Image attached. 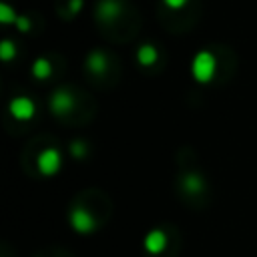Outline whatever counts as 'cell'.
<instances>
[{"label": "cell", "mask_w": 257, "mask_h": 257, "mask_svg": "<svg viewBox=\"0 0 257 257\" xmlns=\"http://www.w3.org/2000/svg\"><path fill=\"white\" fill-rule=\"evenodd\" d=\"M215 70H217V60L209 50H201L195 54L193 64H191V72H193V78L197 82H209L215 76Z\"/></svg>", "instance_id": "1"}, {"label": "cell", "mask_w": 257, "mask_h": 257, "mask_svg": "<svg viewBox=\"0 0 257 257\" xmlns=\"http://www.w3.org/2000/svg\"><path fill=\"white\" fill-rule=\"evenodd\" d=\"M36 167L46 177L58 173V169H60V153L56 149H44L36 159Z\"/></svg>", "instance_id": "2"}, {"label": "cell", "mask_w": 257, "mask_h": 257, "mask_svg": "<svg viewBox=\"0 0 257 257\" xmlns=\"http://www.w3.org/2000/svg\"><path fill=\"white\" fill-rule=\"evenodd\" d=\"M72 108H74V96H72L68 90L60 88V90H56V92L50 96V110H52V114L64 116V114H68Z\"/></svg>", "instance_id": "3"}, {"label": "cell", "mask_w": 257, "mask_h": 257, "mask_svg": "<svg viewBox=\"0 0 257 257\" xmlns=\"http://www.w3.org/2000/svg\"><path fill=\"white\" fill-rule=\"evenodd\" d=\"M70 225L78 233H90L96 227V221L84 207H74L70 211Z\"/></svg>", "instance_id": "4"}, {"label": "cell", "mask_w": 257, "mask_h": 257, "mask_svg": "<svg viewBox=\"0 0 257 257\" xmlns=\"http://www.w3.org/2000/svg\"><path fill=\"white\" fill-rule=\"evenodd\" d=\"M34 110H36V106L28 96H16V98L10 100V114L18 120L30 118L34 114Z\"/></svg>", "instance_id": "5"}, {"label": "cell", "mask_w": 257, "mask_h": 257, "mask_svg": "<svg viewBox=\"0 0 257 257\" xmlns=\"http://www.w3.org/2000/svg\"><path fill=\"white\" fill-rule=\"evenodd\" d=\"M120 12H122V2L120 0H100L96 4V16L104 22L118 18Z\"/></svg>", "instance_id": "6"}, {"label": "cell", "mask_w": 257, "mask_h": 257, "mask_svg": "<svg viewBox=\"0 0 257 257\" xmlns=\"http://www.w3.org/2000/svg\"><path fill=\"white\" fill-rule=\"evenodd\" d=\"M165 247H167V235L161 229H153V231L147 233V237H145V249L151 255L161 253Z\"/></svg>", "instance_id": "7"}, {"label": "cell", "mask_w": 257, "mask_h": 257, "mask_svg": "<svg viewBox=\"0 0 257 257\" xmlns=\"http://www.w3.org/2000/svg\"><path fill=\"white\" fill-rule=\"evenodd\" d=\"M86 68L94 74H102L106 70V54L102 50H92L86 58Z\"/></svg>", "instance_id": "8"}, {"label": "cell", "mask_w": 257, "mask_h": 257, "mask_svg": "<svg viewBox=\"0 0 257 257\" xmlns=\"http://www.w3.org/2000/svg\"><path fill=\"white\" fill-rule=\"evenodd\" d=\"M181 187H183V191H187L191 195H197V193H201L205 189V181L197 173H189V175H185L181 179Z\"/></svg>", "instance_id": "9"}, {"label": "cell", "mask_w": 257, "mask_h": 257, "mask_svg": "<svg viewBox=\"0 0 257 257\" xmlns=\"http://www.w3.org/2000/svg\"><path fill=\"white\" fill-rule=\"evenodd\" d=\"M157 50H155V46H151V44H141L139 46V50H137V60H139V64H143V66H151V64H155L157 62Z\"/></svg>", "instance_id": "10"}, {"label": "cell", "mask_w": 257, "mask_h": 257, "mask_svg": "<svg viewBox=\"0 0 257 257\" xmlns=\"http://www.w3.org/2000/svg\"><path fill=\"white\" fill-rule=\"evenodd\" d=\"M50 72H52V66H50L48 58H36V60H34V64H32V74H34L38 80L48 78Z\"/></svg>", "instance_id": "11"}, {"label": "cell", "mask_w": 257, "mask_h": 257, "mask_svg": "<svg viewBox=\"0 0 257 257\" xmlns=\"http://www.w3.org/2000/svg\"><path fill=\"white\" fill-rule=\"evenodd\" d=\"M18 14H14V10L8 6V4H0V20L4 24H10V22H16Z\"/></svg>", "instance_id": "12"}, {"label": "cell", "mask_w": 257, "mask_h": 257, "mask_svg": "<svg viewBox=\"0 0 257 257\" xmlns=\"http://www.w3.org/2000/svg\"><path fill=\"white\" fill-rule=\"evenodd\" d=\"M14 54H16V46H14L10 40H4L2 46H0V56H2V60H10Z\"/></svg>", "instance_id": "13"}, {"label": "cell", "mask_w": 257, "mask_h": 257, "mask_svg": "<svg viewBox=\"0 0 257 257\" xmlns=\"http://www.w3.org/2000/svg\"><path fill=\"white\" fill-rule=\"evenodd\" d=\"M70 153H72V157L80 159V157L86 155V145H84L82 141H74V143L70 145Z\"/></svg>", "instance_id": "14"}, {"label": "cell", "mask_w": 257, "mask_h": 257, "mask_svg": "<svg viewBox=\"0 0 257 257\" xmlns=\"http://www.w3.org/2000/svg\"><path fill=\"white\" fill-rule=\"evenodd\" d=\"M16 26H18L22 32H26V30L30 28V20L24 18V16H18V18H16Z\"/></svg>", "instance_id": "15"}, {"label": "cell", "mask_w": 257, "mask_h": 257, "mask_svg": "<svg viewBox=\"0 0 257 257\" xmlns=\"http://www.w3.org/2000/svg\"><path fill=\"white\" fill-rule=\"evenodd\" d=\"M185 2L187 0H165V4L171 8H181V6H185Z\"/></svg>", "instance_id": "16"}, {"label": "cell", "mask_w": 257, "mask_h": 257, "mask_svg": "<svg viewBox=\"0 0 257 257\" xmlns=\"http://www.w3.org/2000/svg\"><path fill=\"white\" fill-rule=\"evenodd\" d=\"M80 6H82V0H72V2H70V12H72V14L78 12Z\"/></svg>", "instance_id": "17"}]
</instances>
